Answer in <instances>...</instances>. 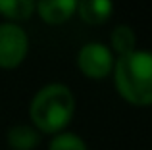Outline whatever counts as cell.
<instances>
[{
	"instance_id": "2",
	"label": "cell",
	"mask_w": 152,
	"mask_h": 150,
	"mask_svg": "<svg viewBox=\"0 0 152 150\" xmlns=\"http://www.w3.org/2000/svg\"><path fill=\"white\" fill-rule=\"evenodd\" d=\"M115 92L131 106L148 108L152 104V54L148 50H133L118 56L112 69Z\"/></svg>"
},
{
	"instance_id": "3",
	"label": "cell",
	"mask_w": 152,
	"mask_h": 150,
	"mask_svg": "<svg viewBox=\"0 0 152 150\" xmlns=\"http://www.w3.org/2000/svg\"><path fill=\"white\" fill-rule=\"evenodd\" d=\"M29 56V35L15 21L0 23V69H18Z\"/></svg>"
},
{
	"instance_id": "7",
	"label": "cell",
	"mask_w": 152,
	"mask_h": 150,
	"mask_svg": "<svg viewBox=\"0 0 152 150\" xmlns=\"http://www.w3.org/2000/svg\"><path fill=\"white\" fill-rule=\"evenodd\" d=\"M42 135L31 123L12 125L6 133V143L10 150H35L41 144Z\"/></svg>"
},
{
	"instance_id": "4",
	"label": "cell",
	"mask_w": 152,
	"mask_h": 150,
	"mask_svg": "<svg viewBox=\"0 0 152 150\" xmlns=\"http://www.w3.org/2000/svg\"><path fill=\"white\" fill-rule=\"evenodd\" d=\"M114 52L110 50V46L100 41L85 42L77 50V58H75L77 69L81 71L83 77L91 79V81H102V79L110 77L112 69H114Z\"/></svg>"
},
{
	"instance_id": "1",
	"label": "cell",
	"mask_w": 152,
	"mask_h": 150,
	"mask_svg": "<svg viewBox=\"0 0 152 150\" xmlns=\"http://www.w3.org/2000/svg\"><path fill=\"white\" fill-rule=\"evenodd\" d=\"M77 98L66 83H46L33 94L29 102V121L41 135H56L66 131L73 121Z\"/></svg>"
},
{
	"instance_id": "6",
	"label": "cell",
	"mask_w": 152,
	"mask_h": 150,
	"mask_svg": "<svg viewBox=\"0 0 152 150\" xmlns=\"http://www.w3.org/2000/svg\"><path fill=\"white\" fill-rule=\"evenodd\" d=\"M114 14V0H77L75 15L85 25L100 27L110 21Z\"/></svg>"
},
{
	"instance_id": "5",
	"label": "cell",
	"mask_w": 152,
	"mask_h": 150,
	"mask_svg": "<svg viewBox=\"0 0 152 150\" xmlns=\"http://www.w3.org/2000/svg\"><path fill=\"white\" fill-rule=\"evenodd\" d=\"M77 0H35V14L42 23L58 27L75 15Z\"/></svg>"
},
{
	"instance_id": "9",
	"label": "cell",
	"mask_w": 152,
	"mask_h": 150,
	"mask_svg": "<svg viewBox=\"0 0 152 150\" xmlns=\"http://www.w3.org/2000/svg\"><path fill=\"white\" fill-rule=\"evenodd\" d=\"M0 15L6 21H27L35 15V0H0Z\"/></svg>"
},
{
	"instance_id": "10",
	"label": "cell",
	"mask_w": 152,
	"mask_h": 150,
	"mask_svg": "<svg viewBox=\"0 0 152 150\" xmlns=\"http://www.w3.org/2000/svg\"><path fill=\"white\" fill-rule=\"evenodd\" d=\"M48 150H89L85 139L77 133L71 131H60L56 135H52Z\"/></svg>"
},
{
	"instance_id": "8",
	"label": "cell",
	"mask_w": 152,
	"mask_h": 150,
	"mask_svg": "<svg viewBox=\"0 0 152 150\" xmlns=\"http://www.w3.org/2000/svg\"><path fill=\"white\" fill-rule=\"evenodd\" d=\"M110 50L114 52V56H125L131 54L133 50H137V35H135L133 27L127 23H119L112 29L110 33Z\"/></svg>"
}]
</instances>
